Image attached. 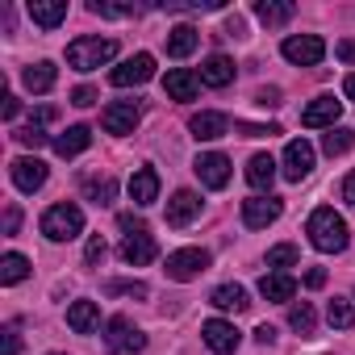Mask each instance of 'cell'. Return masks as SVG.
<instances>
[{"instance_id":"obj_1","label":"cell","mask_w":355,"mask_h":355,"mask_svg":"<svg viewBox=\"0 0 355 355\" xmlns=\"http://www.w3.org/2000/svg\"><path fill=\"white\" fill-rule=\"evenodd\" d=\"M305 234H309V243H313L318 251H326V255H338V251L347 247V222H343V214H334L330 205H322V209L309 214Z\"/></svg>"},{"instance_id":"obj_2","label":"cell","mask_w":355,"mask_h":355,"mask_svg":"<svg viewBox=\"0 0 355 355\" xmlns=\"http://www.w3.org/2000/svg\"><path fill=\"white\" fill-rule=\"evenodd\" d=\"M38 230H42L51 243H71V239L84 234V209L71 205V201H59V205H51V209L42 214Z\"/></svg>"},{"instance_id":"obj_3","label":"cell","mask_w":355,"mask_h":355,"mask_svg":"<svg viewBox=\"0 0 355 355\" xmlns=\"http://www.w3.org/2000/svg\"><path fill=\"white\" fill-rule=\"evenodd\" d=\"M113 55H117V38H101V34L76 38V42L67 46V63H71L76 71H96V67H105Z\"/></svg>"},{"instance_id":"obj_4","label":"cell","mask_w":355,"mask_h":355,"mask_svg":"<svg viewBox=\"0 0 355 355\" xmlns=\"http://www.w3.org/2000/svg\"><path fill=\"white\" fill-rule=\"evenodd\" d=\"M209 268V251L205 247H180V251H171L167 255V280H175V284H189V280H197L201 272Z\"/></svg>"},{"instance_id":"obj_5","label":"cell","mask_w":355,"mask_h":355,"mask_svg":"<svg viewBox=\"0 0 355 355\" xmlns=\"http://www.w3.org/2000/svg\"><path fill=\"white\" fill-rule=\"evenodd\" d=\"M105 347H109V355H134V351H142L146 347V334L130 322V318H109L105 322Z\"/></svg>"},{"instance_id":"obj_6","label":"cell","mask_w":355,"mask_h":355,"mask_svg":"<svg viewBox=\"0 0 355 355\" xmlns=\"http://www.w3.org/2000/svg\"><path fill=\"white\" fill-rule=\"evenodd\" d=\"M280 55H284L288 63H297V67H313V63L326 59V42H322L318 34H293V38H284Z\"/></svg>"},{"instance_id":"obj_7","label":"cell","mask_w":355,"mask_h":355,"mask_svg":"<svg viewBox=\"0 0 355 355\" xmlns=\"http://www.w3.org/2000/svg\"><path fill=\"white\" fill-rule=\"evenodd\" d=\"M138 121H142V105H138V101H109V105L101 109L105 134H134Z\"/></svg>"},{"instance_id":"obj_8","label":"cell","mask_w":355,"mask_h":355,"mask_svg":"<svg viewBox=\"0 0 355 355\" xmlns=\"http://www.w3.org/2000/svg\"><path fill=\"white\" fill-rule=\"evenodd\" d=\"M150 76H155V55H134V59H125L109 71V84L113 88H134V84H146Z\"/></svg>"},{"instance_id":"obj_9","label":"cell","mask_w":355,"mask_h":355,"mask_svg":"<svg viewBox=\"0 0 355 355\" xmlns=\"http://www.w3.org/2000/svg\"><path fill=\"white\" fill-rule=\"evenodd\" d=\"M9 175H13V184H17L21 193H38V189L46 184V163H42L38 155H21V159L9 163Z\"/></svg>"},{"instance_id":"obj_10","label":"cell","mask_w":355,"mask_h":355,"mask_svg":"<svg viewBox=\"0 0 355 355\" xmlns=\"http://www.w3.org/2000/svg\"><path fill=\"white\" fill-rule=\"evenodd\" d=\"M193 171L201 175V184H205V189H226V184H230V159H226L222 150H205V155H197Z\"/></svg>"},{"instance_id":"obj_11","label":"cell","mask_w":355,"mask_h":355,"mask_svg":"<svg viewBox=\"0 0 355 355\" xmlns=\"http://www.w3.org/2000/svg\"><path fill=\"white\" fill-rule=\"evenodd\" d=\"M280 214H284V201L280 197H251V201H243V226L247 230H263Z\"/></svg>"},{"instance_id":"obj_12","label":"cell","mask_w":355,"mask_h":355,"mask_svg":"<svg viewBox=\"0 0 355 355\" xmlns=\"http://www.w3.org/2000/svg\"><path fill=\"white\" fill-rule=\"evenodd\" d=\"M201 338H205V347L214 351V355H234L239 351V330H234V322H222V318H209L205 326H201Z\"/></svg>"},{"instance_id":"obj_13","label":"cell","mask_w":355,"mask_h":355,"mask_svg":"<svg viewBox=\"0 0 355 355\" xmlns=\"http://www.w3.org/2000/svg\"><path fill=\"white\" fill-rule=\"evenodd\" d=\"M338 113H343V101H334L330 92L326 96H318V101H309L305 109H301V125L305 130H334V121H338Z\"/></svg>"},{"instance_id":"obj_14","label":"cell","mask_w":355,"mask_h":355,"mask_svg":"<svg viewBox=\"0 0 355 355\" xmlns=\"http://www.w3.org/2000/svg\"><path fill=\"white\" fill-rule=\"evenodd\" d=\"M189 130H193L197 142H218V138L230 134V117L226 113H214V109H201V113L189 117Z\"/></svg>"},{"instance_id":"obj_15","label":"cell","mask_w":355,"mask_h":355,"mask_svg":"<svg viewBox=\"0 0 355 355\" xmlns=\"http://www.w3.org/2000/svg\"><path fill=\"white\" fill-rule=\"evenodd\" d=\"M309 171H313V146H309L305 138H293V142L284 146V175H288L293 184H301Z\"/></svg>"},{"instance_id":"obj_16","label":"cell","mask_w":355,"mask_h":355,"mask_svg":"<svg viewBox=\"0 0 355 355\" xmlns=\"http://www.w3.org/2000/svg\"><path fill=\"white\" fill-rule=\"evenodd\" d=\"M197 218H201V197L193 189L171 193V201H167V226H189Z\"/></svg>"},{"instance_id":"obj_17","label":"cell","mask_w":355,"mask_h":355,"mask_svg":"<svg viewBox=\"0 0 355 355\" xmlns=\"http://www.w3.org/2000/svg\"><path fill=\"white\" fill-rule=\"evenodd\" d=\"M130 201H134L138 209H146V205L159 201V171H155V167H138V171L130 175Z\"/></svg>"},{"instance_id":"obj_18","label":"cell","mask_w":355,"mask_h":355,"mask_svg":"<svg viewBox=\"0 0 355 355\" xmlns=\"http://www.w3.org/2000/svg\"><path fill=\"white\" fill-rule=\"evenodd\" d=\"M259 297H263V301H276V305H293L297 280H293L288 272H268V276L259 280Z\"/></svg>"},{"instance_id":"obj_19","label":"cell","mask_w":355,"mask_h":355,"mask_svg":"<svg viewBox=\"0 0 355 355\" xmlns=\"http://www.w3.org/2000/svg\"><path fill=\"white\" fill-rule=\"evenodd\" d=\"M197 88H201V76H193L189 67H171V71L163 76V92H167L171 101H193Z\"/></svg>"},{"instance_id":"obj_20","label":"cell","mask_w":355,"mask_h":355,"mask_svg":"<svg viewBox=\"0 0 355 355\" xmlns=\"http://www.w3.org/2000/svg\"><path fill=\"white\" fill-rule=\"evenodd\" d=\"M155 255H159V247H155L150 234H125V239H121V259H125L130 268H146Z\"/></svg>"},{"instance_id":"obj_21","label":"cell","mask_w":355,"mask_h":355,"mask_svg":"<svg viewBox=\"0 0 355 355\" xmlns=\"http://www.w3.org/2000/svg\"><path fill=\"white\" fill-rule=\"evenodd\" d=\"M201 84H209V88H230V84H234V59L209 55V59L201 63Z\"/></svg>"},{"instance_id":"obj_22","label":"cell","mask_w":355,"mask_h":355,"mask_svg":"<svg viewBox=\"0 0 355 355\" xmlns=\"http://www.w3.org/2000/svg\"><path fill=\"white\" fill-rule=\"evenodd\" d=\"M30 17L42 30H55L67 21V0H30Z\"/></svg>"},{"instance_id":"obj_23","label":"cell","mask_w":355,"mask_h":355,"mask_svg":"<svg viewBox=\"0 0 355 355\" xmlns=\"http://www.w3.org/2000/svg\"><path fill=\"white\" fill-rule=\"evenodd\" d=\"M272 180H276V159L272 155H251V163H247V184L263 197L272 189Z\"/></svg>"},{"instance_id":"obj_24","label":"cell","mask_w":355,"mask_h":355,"mask_svg":"<svg viewBox=\"0 0 355 355\" xmlns=\"http://www.w3.org/2000/svg\"><path fill=\"white\" fill-rule=\"evenodd\" d=\"M67 326H71L76 334H92V330L101 326L96 301H71V305H67Z\"/></svg>"},{"instance_id":"obj_25","label":"cell","mask_w":355,"mask_h":355,"mask_svg":"<svg viewBox=\"0 0 355 355\" xmlns=\"http://www.w3.org/2000/svg\"><path fill=\"white\" fill-rule=\"evenodd\" d=\"M88 146H92V130H88V125H71L67 134L55 138V155H59V159H76V155L88 150Z\"/></svg>"},{"instance_id":"obj_26","label":"cell","mask_w":355,"mask_h":355,"mask_svg":"<svg viewBox=\"0 0 355 355\" xmlns=\"http://www.w3.org/2000/svg\"><path fill=\"white\" fill-rule=\"evenodd\" d=\"M55 80H59V71H55V63H46V59L30 63V67L21 71V84H26L30 92H51V88H55Z\"/></svg>"},{"instance_id":"obj_27","label":"cell","mask_w":355,"mask_h":355,"mask_svg":"<svg viewBox=\"0 0 355 355\" xmlns=\"http://www.w3.org/2000/svg\"><path fill=\"white\" fill-rule=\"evenodd\" d=\"M209 305H218V309H226V313H243L251 301H247V288H243V284H218V288L209 293Z\"/></svg>"},{"instance_id":"obj_28","label":"cell","mask_w":355,"mask_h":355,"mask_svg":"<svg viewBox=\"0 0 355 355\" xmlns=\"http://www.w3.org/2000/svg\"><path fill=\"white\" fill-rule=\"evenodd\" d=\"M197 42H201V34H197L193 26H175V30H167V55H171V59H189V55L197 51Z\"/></svg>"},{"instance_id":"obj_29","label":"cell","mask_w":355,"mask_h":355,"mask_svg":"<svg viewBox=\"0 0 355 355\" xmlns=\"http://www.w3.org/2000/svg\"><path fill=\"white\" fill-rule=\"evenodd\" d=\"M84 197L92 201V205H113V197H117V184H113V175H88L84 180Z\"/></svg>"},{"instance_id":"obj_30","label":"cell","mask_w":355,"mask_h":355,"mask_svg":"<svg viewBox=\"0 0 355 355\" xmlns=\"http://www.w3.org/2000/svg\"><path fill=\"white\" fill-rule=\"evenodd\" d=\"M293 5H288V0H259V5H255V17L263 21V26H284V21H293Z\"/></svg>"},{"instance_id":"obj_31","label":"cell","mask_w":355,"mask_h":355,"mask_svg":"<svg viewBox=\"0 0 355 355\" xmlns=\"http://www.w3.org/2000/svg\"><path fill=\"white\" fill-rule=\"evenodd\" d=\"M288 326H293L301 338H309V334L318 330V313H313V305H309V301H293V305H288Z\"/></svg>"},{"instance_id":"obj_32","label":"cell","mask_w":355,"mask_h":355,"mask_svg":"<svg viewBox=\"0 0 355 355\" xmlns=\"http://www.w3.org/2000/svg\"><path fill=\"white\" fill-rule=\"evenodd\" d=\"M26 276H30V259L26 255L9 251L5 259H0V284H21Z\"/></svg>"},{"instance_id":"obj_33","label":"cell","mask_w":355,"mask_h":355,"mask_svg":"<svg viewBox=\"0 0 355 355\" xmlns=\"http://www.w3.org/2000/svg\"><path fill=\"white\" fill-rule=\"evenodd\" d=\"M326 322H330L334 330H351V326H355V305H351L347 297H334V301L326 305Z\"/></svg>"},{"instance_id":"obj_34","label":"cell","mask_w":355,"mask_h":355,"mask_svg":"<svg viewBox=\"0 0 355 355\" xmlns=\"http://www.w3.org/2000/svg\"><path fill=\"white\" fill-rule=\"evenodd\" d=\"M351 146H355V134H351V130H343V125H334V130L322 138V150H326L330 159H334V155H347Z\"/></svg>"},{"instance_id":"obj_35","label":"cell","mask_w":355,"mask_h":355,"mask_svg":"<svg viewBox=\"0 0 355 355\" xmlns=\"http://www.w3.org/2000/svg\"><path fill=\"white\" fill-rule=\"evenodd\" d=\"M13 138L21 142V146H30V150H38V146H46V142H55L38 121H30V125H21V130H13Z\"/></svg>"},{"instance_id":"obj_36","label":"cell","mask_w":355,"mask_h":355,"mask_svg":"<svg viewBox=\"0 0 355 355\" xmlns=\"http://www.w3.org/2000/svg\"><path fill=\"white\" fill-rule=\"evenodd\" d=\"M297 259H301V255H297V247H293V243H280V247H272V251H268V268H276V272H280V268H293Z\"/></svg>"},{"instance_id":"obj_37","label":"cell","mask_w":355,"mask_h":355,"mask_svg":"<svg viewBox=\"0 0 355 355\" xmlns=\"http://www.w3.org/2000/svg\"><path fill=\"white\" fill-rule=\"evenodd\" d=\"M105 293H109V297H146L150 288H146L142 280H109Z\"/></svg>"},{"instance_id":"obj_38","label":"cell","mask_w":355,"mask_h":355,"mask_svg":"<svg viewBox=\"0 0 355 355\" xmlns=\"http://www.w3.org/2000/svg\"><path fill=\"white\" fill-rule=\"evenodd\" d=\"M96 17H134V13H142L138 5H105V0H92V5H88Z\"/></svg>"},{"instance_id":"obj_39","label":"cell","mask_w":355,"mask_h":355,"mask_svg":"<svg viewBox=\"0 0 355 355\" xmlns=\"http://www.w3.org/2000/svg\"><path fill=\"white\" fill-rule=\"evenodd\" d=\"M17 351H21V330H17V322H9L0 330V355H17Z\"/></svg>"},{"instance_id":"obj_40","label":"cell","mask_w":355,"mask_h":355,"mask_svg":"<svg viewBox=\"0 0 355 355\" xmlns=\"http://www.w3.org/2000/svg\"><path fill=\"white\" fill-rule=\"evenodd\" d=\"M105 255H109L105 239H101V234H92V239H88V247H84V263H88V268H96V263H101Z\"/></svg>"},{"instance_id":"obj_41","label":"cell","mask_w":355,"mask_h":355,"mask_svg":"<svg viewBox=\"0 0 355 355\" xmlns=\"http://www.w3.org/2000/svg\"><path fill=\"white\" fill-rule=\"evenodd\" d=\"M234 130L243 138H272V134H280V125H251V121H234Z\"/></svg>"},{"instance_id":"obj_42","label":"cell","mask_w":355,"mask_h":355,"mask_svg":"<svg viewBox=\"0 0 355 355\" xmlns=\"http://www.w3.org/2000/svg\"><path fill=\"white\" fill-rule=\"evenodd\" d=\"M117 226H121L125 234H150V230H146V222H142V218H134V214H121V218H117Z\"/></svg>"},{"instance_id":"obj_43","label":"cell","mask_w":355,"mask_h":355,"mask_svg":"<svg viewBox=\"0 0 355 355\" xmlns=\"http://www.w3.org/2000/svg\"><path fill=\"white\" fill-rule=\"evenodd\" d=\"M71 105H80V109H88V105H96V88H88V84H80V88L71 92Z\"/></svg>"},{"instance_id":"obj_44","label":"cell","mask_w":355,"mask_h":355,"mask_svg":"<svg viewBox=\"0 0 355 355\" xmlns=\"http://www.w3.org/2000/svg\"><path fill=\"white\" fill-rule=\"evenodd\" d=\"M255 105H263V109L268 105H280V88H259L255 92Z\"/></svg>"},{"instance_id":"obj_45","label":"cell","mask_w":355,"mask_h":355,"mask_svg":"<svg viewBox=\"0 0 355 355\" xmlns=\"http://www.w3.org/2000/svg\"><path fill=\"white\" fill-rule=\"evenodd\" d=\"M17 226H21V209L9 205V209H5V234H17Z\"/></svg>"},{"instance_id":"obj_46","label":"cell","mask_w":355,"mask_h":355,"mask_svg":"<svg viewBox=\"0 0 355 355\" xmlns=\"http://www.w3.org/2000/svg\"><path fill=\"white\" fill-rule=\"evenodd\" d=\"M226 34H230V38H247V26H243V17H226Z\"/></svg>"},{"instance_id":"obj_47","label":"cell","mask_w":355,"mask_h":355,"mask_svg":"<svg viewBox=\"0 0 355 355\" xmlns=\"http://www.w3.org/2000/svg\"><path fill=\"white\" fill-rule=\"evenodd\" d=\"M17 113H21V101H17L13 92H5V121H13Z\"/></svg>"},{"instance_id":"obj_48","label":"cell","mask_w":355,"mask_h":355,"mask_svg":"<svg viewBox=\"0 0 355 355\" xmlns=\"http://www.w3.org/2000/svg\"><path fill=\"white\" fill-rule=\"evenodd\" d=\"M322 284H326V272L322 268H309L305 272V288H322Z\"/></svg>"},{"instance_id":"obj_49","label":"cell","mask_w":355,"mask_h":355,"mask_svg":"<svg viewBox=\"0 0 355 355\" xmlns=\"http://www.w3.org/2000/svg\"><path fill=\"white\" fill-rule=\"evenodd\" d=\"M343 201H347V205H355V171L343 180Z\"/></svg>"},{"instance_id":"obj_50","label":"cell","mask_w":355,"mask_h":355,"mask_svg":"<svg viewBox=\"0 0 355 355\" xmlns=\"http://www.w3.org/2000/svg\"><path fill=\"white\" fill-rule=\"evenodd\" d=\"M255 338H259L263 347H268V343H276V326H268V322H263V326L255 330Z\"/></svg>"},{"instance_id":"obj_51","label":"cell","mask_w":355,"mask_h":355,"mask_svg":"<svg viewBox=\"0 0 355 355\" xmlns=\"http://www.w3.org/2000/svg\"><path fill=\"white\" fill-rule=\"evenodd\" d=\"M338 59L343 63H355V42H338Z\"/></svg>"},{"instance_id":"obj_52","label":"cell","mask_w":355,"mask_h":355,"mask_svg":"<svg viewBox=\"0 0 355 355\" xmlns=\"http://www.w3.org/2000/svg\"><path fill=\"white\" fill-rule=\"evenodd\" d=\"M343 88H347V96L355 101V76H347V84H343Z\"/></svg>"},{"instance_id":"obj_53","label":"cell","mask_w":355,"mask_h":355,"mask_svg":"<svg viewBox=\"0 0 355 355\" xmlns=\"http://www.w3.org/2000/svg\"><path fill=\"white\" fill-rule=\"evenodd\" d=\"M51 355H59V351H51Z\"/></svg>"}]
</instances>
